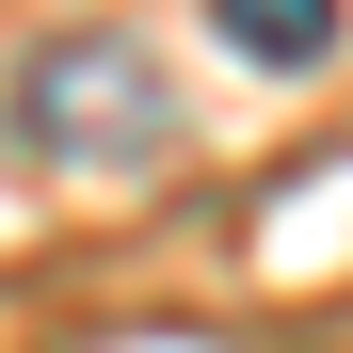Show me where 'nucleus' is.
<instances>
[{
    "label": "nucleus",
    "instance_id": "1",
    "mask_svg": "<svg viewBox=\"0 0 353 353\" xmlns=\"http://www.w3.org/2000/svg\"><path fill=\"white\" fill-rule=\"evenodd\" d=\"M176 129H193V97H176L129 32H48L17 81H0V145L32 176H145Z\"/></svg>",
    "mask_w": 353,
    "mask_h": 353
},
{
    "label": "nucleus",
    "instance_id": "2",
    "mask_svg": "<svg viewBox=\"0 0 353 353\" xmlns=\"http://www.w3.org/2000/svg\"><path fill=\"white\" fill-rule=\"evenodd\" d=\"M209 32L241 48V65H321L353 32V0H209Z\"/></svg>",
    "mask_w": 353,
    "mask_h": 353
}]
</instances>
